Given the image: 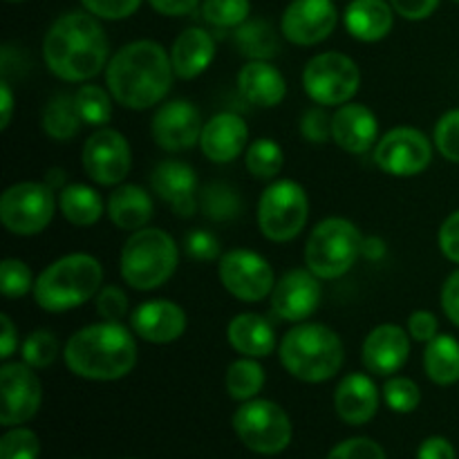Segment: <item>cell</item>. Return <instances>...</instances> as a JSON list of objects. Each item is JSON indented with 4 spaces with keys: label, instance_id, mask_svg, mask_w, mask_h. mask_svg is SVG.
Returning a JSON list of instances; mask_svg holds the SVG:
<instances>
[{
    "label": "cell",
    "instance_id": "41",
    "mask_svg": "<svg viewBox=\"0 0 459 459\" xmlns=\"http://www.w3.org/2000/svg\"><path fill=\"white\" fill-rule=\"evenodd\" d=\"M384 399L390 411L406 415V412L417 411V406L421 402V390L408 377H393V379L385 381Z\"/></svg>",
    "mask_w": 459,
    "mask_h": 459
},
{
    "label": "cell",
    "instance_id": "38",
    "mask_svg": "<svg viewBox=\"0 0 459 459\" xmlns=\"http://www.w3.org/2000/svg\"><path fill=\"white\" fill-rule=\"evenodd\" d=\"M251 3L249 0H204L202 3V16L213 27H240L249 21Z\"/></svg>",
    "mask_w": 459,
    "mask_h": 459
},
{
    "label": "cell",
    "instance_id": "46",
    "mask_svg": "<svg viewBox=\"0 0 459 459\" xmlns=\"http://www.w3.org/2000/svg\"><path fill=\"white\" fill-rule=\"evenodd\" d=\"M327 459H385L384 448L368 437H352L336 444Z\"/></svg>",
    "mask_w": 459,
    "mask_h": 459
},
{
    "label": "cell",
    "instance_id": "13",
    "mask_svg": "<svg viewBox=\"0 0 459 459\" xmlns=\"http://www.w3.org/2000/svg\"><path fill=\"white\" fill-rule=\"evenodd\" d=\"M433 161V143L421 130L402 126L393 128L377 142L375 164L394 178H415Z\"/></svg>",
    "mask_w": 459,
    "mask_h": 459
},
{
    "label": "cell",
    "instance_id": "4",
    "mask_svg": "<svg viewBox=\"0 0 459 459\" xmlns=\"http://www.w3.org/2000/svg\"><path fill=\"white\" fill-rule=\"evenodd\" d=\"M282 368L305 384H323L336 377L345 361L341 336L321 323H296L278 345Z\"/></svg>",
    "mask_w": 459,
    "mask_h": 459
},
{
    "label": "cell",
    "instance_id": "12",
    "mask_svg": "<svg viewBox=\"0 0 459 459\" xmlns=\"http://www.w3.org/2000/svg\"><path fill=\"white\" fill-rule=\"evenodd\" d=\"M218 273L224 290L242 303H260L276 287L272 264L249 249H231L220 255Z\"/></svg>",
    "mask_w": 459,
    "mask_h": 459
},
{
    "label": "cell",
    "instance_id": "29",
    "mask_svg": "<svg viewBox=\"0 0 459 459\" xmlns=\"http://www.w3.org/2000/svg\"><path fill=\"white\" fill-rule=\"evenodd\" d=\"M152 197L137 184H121L108 197V218L121 231H139L152 218Z\"/></svg>",
    "mask_w": 459,
    "mask_h": 459
},
{
    "label": "cell",
    "instance_id": "9",
    "mask_svg": "<svg viewBox=\"0 0 459 459\" xmlns=\"http://www.w3.org/2000/svg\"><path fill=\"white\" fill-rule=\"evenodd\" d=\"M233 430L247 448L260 455H278L291 442V420L269 399H249L233 415Z\"/></svg>",
    "mask_w": 459,
    "mask_h": 459
},
{
    "label": "cell",
    "instance_id": "26",
    "mask_svg": "<svg viewBox=\"0 0 459 459\" xmlns=\"http://www.w3.org/2000/svg\"><path fill=\"white\" fill-rule=\"evenodd\" d=\"M345 30L363 43H377L393 30L394 9L388 0H352L343 13Z\"/></svg>",
    "mask_w": 459,
    "mask_h": 459
},
{
    "label": "cell",
    "instance_id": "30",
    "mask_svg": "<svg viewBox=\"0 0 459 459\" xmlns=\"http://www.w3.org/2000/svg\"><path fill=\"white\" fill-rule=\"evenodd\" d=\"M58 209L74 227H92L101 220L106 204L94 188L85 184H67L63 191H58Z\"/></svg>",
    "mask_w": 459,
    "mask_h": 459
},
{
    "label": "cell",
    "instance_id": "6",
    "mask_svg": "<svg viewBox=\"0 0 459 459\" xmlns=\"http://www.w3.org/2000/svg\"><path fill=\"white\" fill-rule=\"evenodd\" d=\"M179 251L173 236L161 229H139L121 249V278L137 291L166 285L178 269Z\"/></svg>",
    "mask_w": 459,
    "mask_h": 459
},
{
    "label": "cell",
    "instance_id": "43",
    "mask_svg": "<svg viewBox=\"0 0 459 459\" xmlns=\"http://www.w3.org/2000/svg\"><path fill=\"white\" fill-rule=\"evenodd\" d=\"M435 146L444 160L459 164V108L448 110L435 124Z\"/></svg>",
    "mask_w": 459,
    "mask_h": 459
},
{
    "label": "cell",
    "instance_id": "58",
    "mask_svg": "<svg viewBox=\"0 0 459 459\" xmlns=\"http://www.w3.org/2000/svg\"><path fill=\"white\" fill-rule=\"evenodd\" d=\"M45 184H48L49 188H54V191H63V188L67 186L65 173H63L61 169H49L48 178H45Z\"/></svg>",
    "mask_w": 459,
    "mask_h": 459
},
{
    "label": "cell",
    "instance_id": "40",
    "mask_svg": "<svg viewBox=\"0 0 459 459\" xmlns=\"http://www.w3.org/2000/svg\"><path fill=\"white\" fill-rule=\"evenodd\" d=\"M22 361L27 366L49 368L58 357V339L49 330H36L22 341Z\"/></svg>",
    "mask_w": 459,
    "mask_h": 459
},
{
    "label": "cell",
    "instance_id": "50",
    "mask_svg": "<svg viewBox=\"0 0 459 459\" xmlns=\"http://www.w3.org/2000/svg\"><path fill=\"white\" fill-rule=\"evenodd\" d=\"M437 242H439V251H442L451 263L459 264V209L455 213L448 215V218L442 222Z\"/></svg>",
    "mask_w": 459,
    "mask_h": 459
},
{
    "label": "cell",
    "instance_id": "5",
    "mask_svg": "<svg viewBox=\"0 0 459 459\" xmlns=\"http://www.w3.org/2000/svg\"><path fill=\"white\" fill-rule=\"evenodd\" d=\"M103 267L94 255L70 254L40 272L34 285V300L45 312H70L99 294Z\"/></svg>",
    "mask_w": 459,
    "mask_h": 459
},
{
    "label": "cell",
    "instance_id": "7",
    "mask_svg": "<svg viewBox=\"0 0 459 459\" xmlns=\"http://www.w3.org/2000/svg\"><path fill=\"white\" fill-rule=\"evenodd\" d=\"M363 236L345 218H327L312 229L305 245V264L321 281H336L354 267L361 255Z\"/></svg>",
    "mask_w": 459,
    "mask_h": 459
},
{
    "label": "cell",
    "instance_id": "33",
    "mask_svg": "<svg viewBox=\"0 0 459 459\" xmlns=\"http://www.w3.org/2000/svg\"><path fill=\"white\" fill-rule=\"evenodd\" d=\"M81 117L76 110L74 97L70 94H56L49 99V103L43 110V130L48 137L56 139V142H70L76 137L81 130Z\"/></svg>",
    "mask_w": 459,
    "mask_h": 459
},
{
    "label": "cell",
    "instance_id": "59",
    "mask_svg": "<svg viewBox=\"0 0 459 459\" xmlns=\"http://www.w3.org/2000/svg\"><path fill=\"white\" fill-rule=\"evenodd\" d=\"M7 3H22V0H7Z\"/></svg>",
    "mask_w": 459,
    "mask_h": 459
},
{
    "label": "cell",
    "instance_id": "24",
    "mask_svg": "<svg viewBox=\"0 0 459 459\" xmlns=\"http://www.w3.org/2000/svg\"><path fill=\"white\" fill-rule=\"evenodd\" d=\"M336 415L350 426H363L379 411V390L375 381L361 372L343 377L334 393Z\"/></svg>",
    "mask_w": 459,
    "mask_h": 459
},
{
    "label": "cell",
    "instance_id": "10",
    "mask_svg": "<svg viewBox=\"0 0 459 459\" xmlns=\"http://www.w3.org/2000/svg\"><path fill=\"white\" fill-rule=\"evenodd\" d=\"M303 88L318 106H343L361 88V70L348 54H316L303 70Z\"/></svg>",
    "mask_w": 459,
    "mask_h": 459
},
{
    "label": "cell",
    "instance_id": "19",
    "mask_svg": "<svg viewBox=\"0 0 459 459\" xmlns=\"http://www.w3.org/2000/svg\"><path fill=\"white\" fill-rule=\"evenodd\" d=\"M151 186L179 218H193L197 211V175L182 160H164L152 169Z\"/></svg>",
    "mask_w": 459,
    "mask_h": 459
},
{
    "label": "cell",
    "instance_id": "20",
    "mask_svg": "<svg viewBox=\"0 0 459 459\" xmlns=\"http://www.w3.org/2000/svg\"><path fill=\"white\" fill-rule=\"evenodd\" d=\"M130 327L146 343H173L186 330V312L173 300L152 299L130 314Z\"/></svg>",
    "mask_w": 459,
    "mask_h": 459
},
{
    "label": "cell",
    "instance_id": "1",
    "mask_svg": "<svg viewBox=\"0 0 459 459\" xmlns=\"http://www.w3.org/2000/svg\"><path fill=\"white\" fill-rule=\"evenodd\" d=\"M110 43L90 12H70L52 22L43 40V61L61 81L83 83L108 65Z\"/></svg>",
    "mask_w": 459,
    "mask_h": 459
},
{
    "label": "cell",
    "instance_id": "48",
    "mask_svg": "<svg viewBox=\"0 0 459 459\" xmlns=\"http://www.w3.org/2000/svg\"><path fill=\"white\" fill-rule=\"evenodd\" d=\"M184 249L191 255L193 260H200V263H211L220 255V242L213 233L202 231V229H193L188 231L186 240H184Z\"/></svg>",
    "mask_w": 459,
    "mask_h": 459
},
{
    "label": "cell",
    "instance_id": "52",
    "mask_svg": "<svg viewBox=\"0 0 459 459\" xmlns=\"http://www.w3.org/2000/svg\"><path fill=\"white\" fill-rule=\"evenodd\" d=\"M439 300H442V309L448 316V321L459 327V269L444 281Z\"/></svg>",
    "mask_w": 459,
    "mask_h": 459
},
{
    "label": "cell",
    "instance_id": "39",
    "mask_svg": "<svg viewBox=\"0 0 459 459\" xmlns=\"http://www.w3.org/2000/svg\"><path fill=\"white\" fill-rule=\"evenodd\" d=\"M34 273L27 263L18 258H4L0 264V291L4 299H22L25 294L34 291Z\"/></svg>",
    "mask_w": 459,
    "mask_h": 459
},
{
    "label": "cell",
    "instance_id": "3",
    "mask_svg": "<svg viewBox=\"0 0 459 459\" xmlns=\"http://www.w3.org/2000/svg\"><path fill=\"white\" fill-rule=\"evenodd\" d=\"M63 359L81 379L117 381L137 366V341L121 323H94L67 339Z\"/></svg>",
    "mask_w": 459,
    "mask_h": 459
},
{
    "label": "cell",
    "instance_id": "21",
    "mask_svg": "<svg viewBox=\"0 0 459 459\" xmlns=\"http://www.w3.org/2000/svg\"><path fill=\"white\" fill-rule=\"evenodd\" d=\"M411 354V334L403 327L385 323L377 325L366 336L361 348L363 366L379 377H390L402 370Z\"/></svg>",
    "mask_w": 459,
    "mask_h": 459
},
{
    "label": "cell",
    "instance_id": "42",
    "mask_svg": "<svg viewBox=\"0 0 459 459\" xmlns=\"http://www.w3.org/2000/svg\"><path fill=\"white\" fill-rule=\"evenodd\" d=\"M40 442L30 429L7 430L0 439V459H39Z\"/></svg>",
    "mask_w": 459,
    "mask_h": 459
},
{
    "label": "cell",
    "instance_id": "44",
    "mask_svg": "<svg viewBox=\"0 0 459 459\" xmlns=\"http://www.w3.org/2000/svg\"><path fill=\"white\" fill-rule=\"evenodd\" d=\"M97 312L103 321L121 323V318H126V314H128V296H126V291L117 285L101 287L97 294Z\"/></svg>",
    "mask_w": 459,
    "mask_h": 459
},
{
    "label": "cell",
    "instance_id": "57",
    "mask_svg": "<svg viewBox=\"0 0 459 459\" xmlns=\"http://www.w3.org/2000/svg\"><path fill=\"white\" fill-rule=\"evenodd\" d=\"M385 251H388V247H385V242L381 238H363L361 255H366L368 260H381L385 255Z\"/></svg>",
    "mask_w": 459,
    "mask_h": 459
},
{
    "label": "cell",
    "instance_id": "11",
    "mask_svg": "<svg viewBox=\"0 0 459 459\" xmlns=\"http://www.w3.org/2000/svg\"><path fill=\"white\" fill-rule=\"evenodd\" d=\"M54 188L45 182H18L0 197V222L13 236H36L54 220Z\"/></svg>",
    "mask_w": 459,
    "mask_h": 459
},
{
    "label": "cell",
    "instance_id": "14",
    "mask_svg": "<svg viewBox=\"0 0 459 459\" xmlns=\"http://www.w3.org/2000/svg\"><path fill=\"white\" fill-rule=\"evenodd\" d=\"M83 170L99 186H119L130 173L133 152L130 143L119 130L99 128L90 134L81 152Z\"/></svg>",
    "mask_w": 459,
    "mask_h": 459
},
{
    "label": "cell",
    "instance_id": "17",
    "mask_svg": "<svg viewBox=\"0 0 459 459\" xmlns=\"http://www.w3.org/2000/svg\"><path fill=\"white\" fill-rule=\"evenodd\" d=\"M200 110L188 99H173L155 112L151 124L152 139L166 152H182L202 137Z\"/></svg>",
    "mask_w": 459,
    "mask_h": 459
},
{
    "label": "cell",
    "instance_id": "45",
    "mask_svg": "<svg viewBox=\"0 0 459 459\" xmlns=\"http://www.w3.org/2000/svg\"><path fill=\"white\" fill-rule=\"evenodd\" d=\"M85 12L103 21H124L139 9L142 0H81Z\"/></svg>",
    "mask_w": 459,
    "mask_h": 459
},
{
    "label": "cell",
    "instance_id": "23",
    "mask_svg": "<svg viewBox=\"0 0 459 459\" xmlns=\"http://www.w3.org/2000/svg\"><path fill=\"white\" fill-rule=\"evenodd\" d=\"M247 143H249V128L236 112H220L211 117L202 128L200 148L206 160L215 164H229L238 160L247 151Z\"/></svg>",
    "mask_w": 459,
    "mask_h": 459
},
{
    "label": "cell",
    "instance_id": "25",
    "mask_svg": "<svg viewBox=\"0 0 459 459\" xmlns=\"http://www.w3.org/2000/svg\"><path fill=\"white\" fill-rule=\"evenodd\" d=\"M215 58L213 36L200 27H188L175 39L170 48V63L178 79L191 81L206 72L211 61Z\"/></svg>",
    "mask_w": 459,
    "mask_h": 459
},
{
    "label": "cell",
    "instance_id": "37",
    "mask_svg": "<svg viewBox=\"0 0 459 459\" xmlns=\"http://www.w3.org/2000/svg\"><path fill=\"white\" fill-rule=\"evenodd\" d=\"M74 103L83 124L103 128L112 117V94L99 85H81L74 92Z\"/></svg>",
    "mask_w": 459,
    "mask_h": 459
},
{
    "label": "cell",
    "instance_id": "22",
    "mask_svg": "<svg viewBox=\"0 0 459 459\" xmlns=\"http://www.w3.org/2000/svg\"><path fill=\"white\" fill-rule=\"evenodd\" d=\"M379 139V119L361 103H343L332 115V142L350 155H363Z\"/></svg>",
    "mask_w": 459,
    "mask_h": 459
},
{
    "label": "cell",
    "instance_id": "32",
    "mask_svg": "<svg viewBox=\"0 0 459 459\" xmlns=\"http://www.w3.org/2000/svg\"><path fill=\"white\" fill-rule=\"evenodd\" d=\"M236 48L242 56L249 61H269L281 52V40H278L276 30L272 22L263 21V18H251L245 21L240 27H236Z\"/></svg>",
    "mask_w": 459,
    "mask_h": 459
},
{
    "label": "cell",
    "instance_id": "2",
    "mask_svg": "<svg viewBox=\"0 0 459 459\" xmlns=\"http://www.w3.org/2000/svg\"><path fill=\"white\" fill-rule=\"evenodd\" d=\"M175 72L170 54L155 40L124 45L106 67V85L119 106L148 110L170 92Z\"/></svg>",
    "mask_w": 459,
    "mask_h": 459
},
{
    "label": "cell",
    "instance_id": "15",
    "mask_svg": "<svg viewBox=\"0 0 459 459\" xmlns=\"http://www.w3.org/2000/svg\"><path fill=\"white\" fill-rule=\"evenodd\" d=\"M0 394H3L0 424L7 429L30 421L43 402L40 379L36 377L34 368L27 366L25 361L4 363L0 368Z\"/></svg>",
    "mask_w": 459,
    "mask_h": 459
},
{
    "label": "cell",
    "instance_id": "36",
    "mask_svg": "<svg viewBox=\"0 0 459 459\" xmlns=\"http://www.w3.org/2000/svg\"><path fill=\"white\" fill-rule=\"evenodd\" d=\"M245 166L255 179H273L285 166V152L273 139H255L247 146Z\"/></svg>",
    "mask_w": 459,
    "mask_h": 459
},
{
    "label": "cell",
    "instance_id": "60",
    "mask_svg": "<svg viewBox=\"0 0 459 459\" xmlns=\"http://www.w3.org/2000/svg\"><path fill=\"white\" fill-rule=\"evenodd\" d=\"M453 3H459V0H453Z\"/></svg>",
    "mask_w": 459,
    "mask_h": 459
},
{
    "label": "cell",
    "instance_id": "51",
    "mask_svg": "<svg viewBox=\"0 0 459 459\" xmlns=\"http://www.w3.org/2000/svg\"><path fill=\"white\" fill-rule=\"evenodd\" d=\"M388 3L406 21H424L439 7V0H388Z\"/></svg>",
    "mask_w": 459,
    "mask_h": 459
},
{
    "label": "cell",
    "instance_id": "53",
    "mask_svg": "<svg viewBox=\"0 0 459 459\" xmlns=\"http://www.w3.org/2000/svg\"><path fill=\"white\" fill-rule=\"evenodd\" d=\"M417 459H457L455 448L444 437H429L421 442Z\"/></svg>",
    "mask_w": 459,
    "mask_h": 459
},
{
    "label": "cell",
    "instance_id": "54",
    "mask_svg": "<svg viewBox=\"0 0 459 459\" xmlns=\"http://www.w3.org/2000/svg\"><path fill=\"white\" fill-rule=\"evenodd\" d=\"M148 4L161 16H186L195 12L200 0H148Z\"/></svg>",
    "mask_w": 459,
    "mask_h": 459
},
{
    "label": "cell",
    "instance_id": "55",
    "mask_svg": "<svg viewBox=\"0 0 459 459\" xmlns=\"http://www.w3.org/2000/svg\"><path fill=\"white\" fill-rule=\"evenodd\" d=\"M0 323H3V336H0V359H3V361H7V359L12 357L18 348V330L13 327L9 314H3V316H0Z\"/></svg>",
    "mask_w": 459,
    "mask_h": 459
},
{
    "label": "cell",
    "instance_id": "35",
    "mask_svg": "<svg viewBox=\"0 0 459 459\" xmlns=\"http://www.w3.org/2000/svg\"><path fill=\"white\" fill-rule=\"evenodd\" d=\"M264 388V370L255 359H238L227 368V393L236 402H249Z\"/></svg>",
    "mask_w": 459,
    "mask_h": 459
},
{
    "label": "cell",
    "instance_id": "16",
    "mask_svg": "<svg viewBox=\"0 0 459 459\" xmlns=\"http://www.w3.org/2000/svg\"><path fill=\"white\" fill-rule=\"evenodd\" d=\"M339 9L334 0H291L282 12L281 31L290 43L309 48L318 45L334 31Z\"/></svg>",
    "mask_w": 459,
    "mask_h": 459
},
{
    "label": "cell",
    "instance_id": "27",
    "mask_svg": "<svg viewBox=\"0 0 459 459\" xmlns=\"http://www.w3.org/2000/svg\"><path fill=\"white\" fill-rule=\"evenodd\" d=\"M238 90L254 106L276 108L285 99L287 83L269 61H249L238 74Z\"/></svg>",
    "mask_w": 459,
    "mask_h": 459
},
{
    "label": "cell",
    "instance_id": "8",
    "mask_svg": "<svg viewBox=\"0 0 459 459\" xmlns=\"http://www.w3.org/2000/svg\"><path fill=\"white\" fill-rule=\"evenodd\" d=\"M309 218V200L305 188L294 179L269 184L258 202V227L267 240L290 242L305 229Z\"/></svg>",
    "mask_w": 459,
    "mask_h": 459
},
{
    "label": "cell",
    "instance_id": "56",
    "mask_svg": "<svg viewBox=\"0 0 459 459\" xmlns=\"http://www.w3.org/2000/svg\"><path fill=\"white\" fill-rule=\"evenodd\" d=\"M0 128L7 130L9 124H12V115H13V94H12V85H9L7 79L0 81Z\"/></svg>",
    "mask_w": 459,
    "mask_h": 459
},
{
    "label": "cell",
    "instance_id": "31",
    "mask_svg": "<svg viewBox=\"0 0 459 459\" xmlns=\"http://www.w3.org/2000/svg\"><path fill=\"white\" fill-rule=\"evenodd\" d=\"M424 372L433 384L453 385L459 381V341L451 334H437L426 343Z\"/></svg>",
    "mask_w": 459,
    "mask_h": 459
},
{
    "label": "cell",
    "instance_id": "28",
    "mask_svg": "<svg viewBox=\"0 0 459 459\" xmlns=\"http://www.w3.org/2000/svg\"><path fill=\"white\" fill-rule=\"evenodd\" d=\"M227 341L238 354L249 359H264L276 350V334L272 323L260 314H238L227 325Z\"/></svg>",
    "mask_w": 459,
    "mask_h": 459
},
{
    "label": "cell",
    "instance_id": "18",
    "mask_svg": "<svg viewBox=\"0 0 459 459\" xmlns=\"http://www.w3.org/2000/svg\"><path fill=\"white\" fill-rule=\"evenodd\" d=\"M321 305V278L309 269H291L272 291V309L281 321L303 323Z\"/></svg>",
    "mask_w": 459,
    "mask_h": 459
},
{
    "label": "cell",
    "instance_id": "49",
    "mask_svg": "<svg viewBox=\"0 0 459 459\" xmlns=\"http://www.w3.org/2000/svg\"><path fill=\"white\" fill-rule=\"evenodd\" d=\"M408 334L417 343H429L439 334V321L429 309H417L408 316Z\"/></svg>",
    "mask_w": 459,
    "mask_h": 459
},
{
    "label": "cell",
    "instance_id": "47",
    "mask_svg": "<svg viewBox=\"0 0 459 459\" xmlns=\"http://www.w3.org/2000/svg\"><path fill=\"white\" fill-rule=\"evenodd\" d=\"M300 134L309 143H325L332 139V117L323 108H309L300 117Z\"/></svg>",
    "mask_w": 459,
    "mask_h": 459
},
{
    "label": "cell",
    "instance_id": "34",
    "mask_svg": "<svg viewBox=\"0 0 459 459\" xmlns=\"http://www.w3.org/2000/svg\"><path fill=\"white\" fill-rule=\"evenodd\" d=\"M200 209L211 222H231L240 218L245 204H242L240 193L227 182H211L202 188Z\"/></svg>",
    "mask_w": 459,
    "mask_h": 459
}]
</instances>
